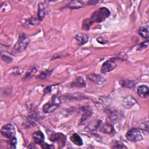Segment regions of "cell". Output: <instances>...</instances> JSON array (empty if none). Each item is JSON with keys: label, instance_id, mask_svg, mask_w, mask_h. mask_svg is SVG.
I'll return each instance as SVG.
<instances>
[{"label": "cell", "instance_id": "44dd1931", "mask_svg": "<svg viewBox=\"0 0 149 149\" xmlns=\"http://www.w3.org/2000/svg\"><path fill=\"white\" fill-rule=\"evenodd\" d=\"M52 71H53L52 70H45L42 72L38 75V76L37 77H38V79H41V80L45 79L48 77L52 74Z\"/></svg>", "mask_w": 149, "mask_h": 149}, {"label": "cell", "instance_id": "cb8c5ba5", "mask_svg": "<svg viewBox=\"0 0 149 149\" xmlns=\"http://www.w3.org/2000/svg\"><path fill=\"white\" fill-rule=\"evenodd\" d=\"M102 132L105 133H111L112 132V130H113V127L112 126L108 124V123H106L105 125H104L102 127Z\"/></svg>", "mask_w": 149, "mask_h": 149}, {"label": "cell", "instance_id": "d4e9b609", "mask_svg": "<svg viewBox=\"0 0 149 149\" xmlns=\"http://www.w3.org/2000/svg\"><path fill=\"white\" fill-rule=\"evenodd\" d=\"M148 46V41L147 40L146 41H144L141 43H140V44H139L138 47H137V50H143L146 48H147Z\"/></svg>", "mask_w": 149, "mask_h": 149}, {"label": "cell", "instance_id": "4316f807", "mask_svg": "<svg viewBox=\"0 0 149 149\" xmlns=\"http://www.w3.org/2000/svg\"><path fill=\"white\" fill-rule=\"evenodd\" d=\"M1 58L5 62H6L7 63H10L12 61V58L10 56H8V55H2Z\"/></svg>", "mask_w": 149, "mask_h": 149}, {"label": "cell", "instance_id": "2e32d148", "mask_svg": "<svg viewBox=\"0 0 149 149\" xmlns=\"http://www.w3.org/2000/svg\"><path fill=\"white\" fill-rule=\"evenodd\" d=\"M75 40L79 45H84L87 42L88 40V36L85 33H79L77 34L75 37Z\"/></svg>", "mask_w": 149, "mask_h": 149}, {"label": "cell", "instance_id": "e0dca14e", "mask_svg": "<svg viewBox=\"0 0 149 149\" xmlns=\"http://www.w3.org/2000/svg\"><path fill=\"white\" fill-rule=\"evenodd\" d=\"M70 140L75 145L78 146H81L83 145V142L79 135L77 133H73L70 136Z\"/></svg>", "mask_w": 149, "mask_h": 149}, {"label": "cell", "instance_id": "3957f363", "mask_svg": "<svg viewBox=\"0 0 149 149\" xmlns=\"http://www.w3.org/2000/svg\"><path fill=\"white\" fill-rule=\"evenodd\" d=\"M29 42H30L29 37L25 34L22 33L19 36V38L14 46V48L17 51H19V52L23 51L26 49L28 45L29 44Z\"/></svg>", "mask_w": 149, "mask_h": 149}, {"label": "cell", "instance_id": "9a60e30c", "mask_svg": "<svg viewBox=\"0 0 149 149\" xmlns=\"http://www.w3.org/2000/svg\"><path fill=\"white\" fill-rule=\"evenodd\" d=\"M38 18L42 21L46 15V7L43 2H40L38 6Z\"/></svg>", "mask_w": 149, "mask_h": 149}, {"label": "cell", "instance_id": "6da1fadb", "mask_svg": "<svg viewBox=\"0 0 149 149\" xmlns=\"http://www.w3.org/2000/svg\"><path fill=\"white\" fill-rule=\"evenodd\" d=\"M110 14V11L108 8L105 7H101L92 13L90 20L92 23L95 22L100 23L104 21L107 17H108Z\"/></svg>", "mask_w": 149, "mask_h": 149}, {"label": "cell", "instance_id": "7402d4cb", "mask_svg": "<svg viewBox=\"0 0 149 149\" xmlns=\"http://www.w3.org/2000/svg\"><path fill=\"white\" fill-rule=\"evenodd\" d=\"M91 24H92V22L90 21V18H86L83 21L82 29L85 30H88Z\"/></svg>", "mask_w": 149, "mask_h": 149}, {"label": "cell", "instance_id": "8fae6325", "mask_svg": "<svg viewBox=\"0 0 149 149\" xmlns=\"http://www.w3.org/2000/svg\"><path fill=\"white\" fill-rule=\"evenodd\" d=\"M136 104V100L131 95H128L126 97H125L123 101H122V105L125 108H130L133 105H134Z\"/></svg>", "mask_w": 149, "mask_h": 149}, {"label": "cell", "instance_id": "603a6c76", "mask_svg": "<svg viewBox=\"0 0 149 149\" xmlns=\"http://www.w3.org/2000/svg\"><path fill=\"white\" fill-rule=\"evenodd\" d=\"M100 123H101V121L99 120H95V121H93L87 126V128L90 130H94L96 129L100 125Z\"/></svg>", "mask_w": 149, "mask_h": 149}, {"label": "cell", "instance_id": "484cf974", "mask_svg": "<svg viewBox=\"0 0 149 149\" xmlns=\"http://www.w3.org/2000/svg\"><path fill=\"white\" fill-rule=\"evenodd\" d=\"M112 148H126L127 147L125 146L122 143H120L119 141H116L113 144Z\"/></svg>", "mask_w": 149, "mask_h": 149}, {"label": "cell", "instance_id": "7a4b0ae2", "mask_svg": "<svg viewBox=\"0 0 149 149\" xmlns=\"http://www.w3.org/2000/svg\"><path fill=\"white\" fill-rule=\"evenodd\" d=\"M61 102V98L57 95H53L52 100L44 105L42 108L43 112L45 113L54 112L59 107Z\"/></svg>", "mask_w": 149, "mask_h": 149}, {"label": "cell", "instance_id": "30bf717a", "mask_svg": "<svg viewBox=\"0 0 149 149\" xmlns=\"http://www.w3.org/2000/svg\"><path fill=\"white\" fill-rule=\"evenodd\" d=\"M89 80L97 84H102L105 82V79L104 77L100 74H90L87 76Z\"/></svg>", "mask_w": 149, "mask_h": 149}, {"label": "cell", "instance_id": "8992f818", "mask_svg": "<svg viewBox=\"0 0 149 149\" xmlns=\"http://www.w3.org/2000/svg\"><path fill=\"white\" fill-rule=\"evenodd\" d=\"M116 66V63L114 59H110L103 63L101 67V72L103 74L111 72L113 70Z\"/></svg>", "mask_w": 149, "mask_h": 149}, {"label": "cell", "instance_id": "f546056e", "mask_svg": "<svg viewBox=\"0 0 149 149\" xmlns=\"http://www.w3.org/2000/svg\"><path fill=\"white\" fill-rule=\"evenodd\" d=\"M41 147H42V148H54V146H49L48 144H46V143H45V144H42L41 145Z\"/></svg>", "mask_w": 149, "mask_h": 149}, {"label": "cell", "instance_id": "4dcf8cb0", "mask_svg": "<svg viewBox=\"0 0 149 149\" xmlns=\"http://www.w3.org/2000/svg\"><path fill=\"white\" fill-rule=\"evenodd\" d=\"M99 2L97 1H90L88 2V4L91 5H95L97 3H98Z\"/></svg>", "mask_w": 149, "mask_h": 149}, {"label": "cell", "instance_id": "ac0fdd59", "mask_svg": "<svg viewBox=\"0 0 149 149\" xmlns=\"http://www.w3.org/2000/svg\"><path fill=\"white\" fill-rule=\"evenodd\" d=\"M139 34L142 37L147 39L149 36V31L148 27H141L139 30Z\"/></svg>", "mask_w": 149, "mask_h": 149}, {"label": "cell", "instance_id": "52a82bcc", "mask_svg": "<svg viewBox=\"0 0 149 149\" xmlns=\"http://www.w3.org/2000/svg\"><path fill=\"white\" fill-rule=\"evenodd\" d=\"M66 136L63 134L61 133H57L52 136L51 138V141L57 142L59 143V145H62V147H63L66 143Z\"/></svg>", "mask_w": 149, "mask_h": 149}, {"label": "cell", "instance_id": "5bb4252c", "mask_svg": "<svg viewBox=\"0 0 149 149\" xmlns=\"http://www.w3.org/2000/svg\"><path fill=\"white\" fill-rule=\"evenodd\" d=\"M34 141L37 144H41L44 140V135L41 131H37L33 133L32 135Z\"/></svg>", "mask_w": 149, "mask_h": 149}, {"label": "cell", "instance_id": "7c38bea8", "mask_svg": "<svg viewBox=\"0 0 149 149\" xmlns=\"http://www.w3.org/2000/svg\"><path fill=\"white\" fill-rule=\"evenodd\" d=\"M86 5L84 1H78V0L71 1L67 4V6L68 8H69L70 9H80V8L84 7Z\"/></svg>", "mask_w": 149, "mask_h": 149}, {"label": "cell", "instance_id": "f1b7e54d", "mask_svg": "<svg viewBox=\"0 0 149 149\" xmlns=\"http://www.w3.org/2000/svg\"><path fill=\"white\" fill-rule=\"evenodd\" d=\"M10 144H11V145H12V146H15L16 144V139L15 137L11 138V140H10Z\"/></svg>", "mask_w": 149, "mask_h": 149}, {"label": "cell", "instance_id": "d6986e66", "mask_svg": "<svg viewBox=\"0 0 149 149\" xmlns=\"http://www.w3.org/2000/svg\"><path fill=\"white\" fill-rule=\"evenodd\" d=\"M136 82L133 80H122L121 81V85L123 87H126V88H133L136 86Z\"/></svg>", "mask_w": 149, "mask_h": 149}, {"label": "cell", "instance_id": "ba28073f", "mask_svg": "<svg viewBox=\"0 0 149 149\" xmlns=\"http://www.w3.org/2000/svg\"><path fill=\"white\" fill-rule=\"evenodd\" d=\"M81 111L83 112V115L81 116L80 122L81 124H83L91 117L92 115V112L91 109L88 106L87 107L84 106L82 107Z\"/></svg>", "mask_w": 149, "mask_h": 149}, {"label": "cell", "instance_id": "277c9868", "mask_svg": "<svg viewBox=\"0 0 149 149\" xmlns=\"http://www.w3.org/2000/svg\"><path fill=\"white\" fill-rule=\"evenodd\" d=\"M126 138L131 141H139L142 139L140 131L136 128H132L128 130L125 134Z\"/></svg>", "mask_w": 149, "mask_h": 149}, {"label": "cell", "instance_id": "5b68a950", "mask_svg": "<svg viewBox=\"0 0 149 149\" xmlns=\"http://www.w3.org/2000/svg\"><path fill=\"white\" fill-rule=\"evenodd\" d=\"M1 133L3 136L11 139L15 137V129L13 125L8 123L4 125L1 129Z\"/></svg>", "mask_w": 149, "mask_h": 149}, {"label": "cell", "instance_id": "4fadbf2b", "mask_svg": "<svg viewBox=\"0 0 149 149\" xmlns=\"http://www.w3.org/2000/svg\"><path fill=\"white\" fill-rule=\"evenodd\" d=\"M86 86V81L81 76L77 77L75 79V80L71 83V86L72 87L83 88V87H85Z\"/></svg>", "mask_w": 149, "mask_h": 149}, {"label": "cell", "instance_id": "83f0119b", "mask_svg": "<svg viewBox=\"0 0 149 149\" xmlns=\"http://www.w3.org/2000/svg\"><path fill=\"white\" fill-rule=\"evenodd\" d=\"M97 41H98L99 43L102 44H105V43L107 42V41L105 40L104 38H102V37H98L97 39Z\"/></svg>", "mask_w": 149, "mask_h": 149}, {"label": "cell", "instance_id": "9c48e42d", "mask_svg": "<svg viewBox=\"0 0 149 149\" xmlns=\"http://www.w3.org/2000/svg\"><path fill=\"white\" fill-rule=\"evenodd\" d=\"M137 93L140 97L143 98H147L149 96L148 87L146 85H141L138 87Z\"/></svg>", "mask_w": 149, "mask_h": 149}, {"label": "cell", "instance_id": "ffe728a7", "mask_svg": "<svg viewBox=\"0 0 149 149\" xmlns=\"http://www.w3.org/2000/svg\"><path fill=\"white\" fill-rule=\"evenodd\" d=\"M37 68L36 66L31 67V68L29 69V70H28V72L25 74L24 77H23V80H27L29 78H30L37 72Z\"/></svg>", "mask_w": 149, "mask_h": 149}]
</instances>
